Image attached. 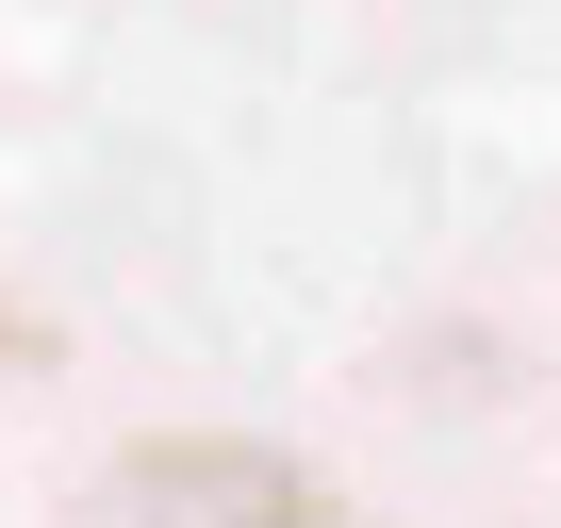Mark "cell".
I'll return each mask as SVG.
<instances>
[{
    "instance_id": "6da1fadb",
    "label": "cell",
    "mask_w": 561,
    "mask_h": 528,
    "mask_svg": "<svg viewBox=\"0 0 561 528\" xmlns=\"http://www.w3.org/2000/svg\"><path fill=\"white\" fill-rule=\"evenodd\" d=\"M116 528H364V512H347L314 462L198 429V446H133V462H116Z\"/></svg>"
},
{
    "instance_id": "7a4b0ae2",
    "label": "cell",
    "mask_w": 561,
    "mask_h": 528,
    "mask_svg": "<svg viewBox=\"0 0 561 528\" xmlns=\"http://www.w3.org/2000/svg\"><path fill=\"white\" fill-rule=\"evenodd\" d=\"M0 347H18V314H0Z\"/></svg>"
}]
</instances>
